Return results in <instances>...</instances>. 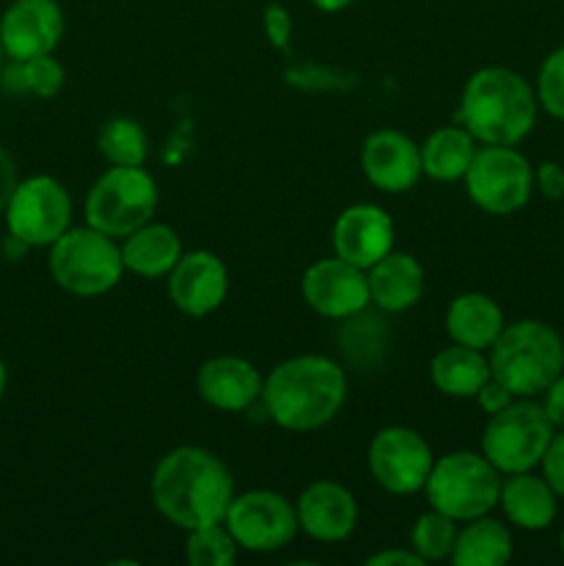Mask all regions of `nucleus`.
<instances>
[{"label": "nucleus", "instance_id": "f257e3e1", "mask_svg": "<svg viewBox=\"0 0 564 566\" xmlns=\"http://www.w3.org/2000/svg\"><path fill=\"white\" fill-rule=\"evenodd\" d=\"M149 495L160 517L188 534L202 525L224 523L236 481L216 453L182 446L160 459L149 479Z\"/></svg>", "mask_w": 564, "mask_h": 566}, {"label": "nucleus", "instance_id": "f03ea898", "mask_svg": "<svg viewBox=\"0 0 564 566\" xmlns=\"http://www.w3.org/2000/svg\"><path fill=\"white\" fill-rule=\"evenodd\" d=\"M263 412L293 434L324 429L346 403V370L321 354H302L276 365L263 379Z\"/></svg>", "mask_w": 564, "mask_h": 566}, {"label": "nucleus", "instance_id": "7ed1b4c3", "mask_svg": "<svg viewBox=\"0 0 564 566\" xmlns=\"http://www.w3.org/2000/svg\"><path fill=\"white\" fill-rule=\"evenodd\" d=\"M536 92L506 66H484L464 83L459 122L490 147H518L536 125Z\"/></svg>", "mask_w": 564, "mask_h": 566}, {"label": "nucleus", "instance_id": "20e7f679", "mask_svg": "<svg viewBox=\"0 0 564 566\" xmlns=\"http://www.w3.org/2000/svg\"><path fill=\"white\" fill-rule=\"evenodd\" d=\"M492 379L514 398H534L564 370V343L553 326L525 318L503 326L490 346Z\"/></svg>", "mask_w": 564, "mask_h": 566}, {"label": "nucleus", "instance_id": "39448f33", "mask_svg": "<svg viewBox=\"0 0 564 566\" xmlns=\"http://www.w3.org/2000/svg\"><path fill=\"white\" fill-rule=\"evenodd\" d=\"M424 492L429 509L448 514L457 523H468L484 517L498 506L501 473L492 468L484 453L453 451L435 459Z\"/></svg>", "mask_w": 564, "mask_h": 566}, {"label": "nucleus", "instance_id": "423d86ee", "mask_svg": "<svg viewBox=\"0 0 564 566\" xmlns=\"http://www.w3.org/2000/svg\"><path fill=\"white\" fill-rule=\"evenodd\" d=\"M50 274L55 285L64 287L72 296H103L114 291L125 274L122 247H116V238L88 224L77 230L70 227L50 247Z\"/></svg>", "mask_w": 564, "mask_h": 566}, {"label": "nucleus", "instance_id": "0eeeda50", "mask_svg": "<svg viewBox=\"0 0 564 566\" xmlns=\"http://www.w3.org/2000/svg\"><path fill=\"white\" fill-rule=\"evenodd\" d=\"M158 208V182L144 166H111L86 197V224L105 235L127 238Z\"/></svg>", "mask_w": 564, "mask_h": 566}, {"label": "nucleus", "instance_id": "6e6552de", "mask_svg": "<svg viewBox=\"0 0 564 566\" xmlns=\"http://www.w3.org/2000/svg\"><path fill=\"white\" fill-rule=\"evenodd\" d=\"M553 431L556 426L547 420L542 403L514 398L506 409L490 415V423L481 434V453L501 475L529 473L540 468Z\"/></svg>", "mask_w": 564, "mask_h": 566}, {"label": "nucleus", "instance_id": "1a4fd4ad", "mask_svg": "<svg viewBox=\"0 0 564 566\" xmlns=\"http://www.w3.org/2000/svg\"><path fill=\"white\" fill-rule=\"evenodd\" d=\"M462 180L476 208L490 216L518 213L534 191V169L529 158L514 147L484 144L476 149Z\"/></svg>", "mask_w": 564, "mask_h": 566}, {"label": "nucleus", "instance_id": "9d476101", "mask_svg": "<svg viewBox=\"0 0 564 566\" xmlns=\"http://www.w3.org/2000/svg\"><path fill=\"white\" fill-rule=\"evenodd\" d=\"M3 213L9 235L31 249L53 247L72 224V199L55 177L33 175L17 182Z\"/></svg>", "mask_w": 564, "mask_h": 566}, {"label": "nucleus", "instance_id": "9b49d317", "mask_svg": "<svg viewBox=\"0 0 564 566\" xmlns=\"http://www.w3.org/2000/svg\"><path fill=\"white\" fill-rule=\"evenodd\" d=\"M238 547L249 553L282 551L299 534L296 503L271 490H249L232 497L224 517Z\"/></svg>", "mask_w": 564, "mask_h": 566}, {"label": "nucleus", "instance_id": "f8f14e48", "mask_svg": "<svg viewBox=\"0 0 564 566\" xmlns=\"http://www.w3.org/2000/svg\"><path fill=\"white\" fill-rule=\"evenodd\" d=\"M435 453L429 442L409 426H385L368 446V470L390 495H415L426 486Z\"/></svg>", "mask_w": 564, "mask_h": 566}, {"label": "nucleus", "instance_id": "ddd939ff", "mask_svg": "<svg viewBox=\"0 0 564 566\" xmlns=\"http://www.w3.org/2000/svg\"><path fill=\"white\" fill-rule=\"evenodd\" d=\"M302 296L310 310L332 321H346L370 304L368 271L343 258L315 260L302 276Z\"/></svg>", "mask_w": 564, "mask_h": 566}, {"label": "nucleus", "instance_id": "4468645a", "mask_svg": "<svg viewBox=\"0 0 564 566\" xmlns=\"http://www.w3.org/2000/svg\"><path fill=\"white\" fill-rule=\"evenodd\" d=\"M64 36L59 0H14L0 17V42L9 59L28 61L53 53Z\"/></svg>", "mask_w": 564, "mask_h": 566}, {"label": "nucleus", "instance_id": "2eb2a0df", "mask_svg": "<svg viewBox=\"0 0 564 566\" xmlns=\"http://www.w3.org/2000/svg\"><path fill=\"white\" fill-rule=\"evenodd\" d=\"M230 291V274L219 254L208 249L182 252L175 269L169 271V298L182 315L205 318L224 304Z\"/></svg>", "mask_w": 564, "mask_h": 566}, {"label": "nucleus", "instance_id": "dca6fc26", "mask_svg": "<svg viewBox=\"0 0 564 566\" xmlns=\"http://www.w3.org/2000/svg\"><path fill=\"white\" fill-rule=\"evenodd\" d=\"M393 241H396V227L390 213L379 205H352L337 216L332 230V247L337 258L365 271L393 252Z\"/></svg>", "mask_w": 564, "mask_h": 566}, {"label": "nucleus", "instance_id": "f3484780", "mask_svg": "<svg viewBox=\"0 0 564 566\" xmlns=\"http://www.w3.org/2000/svg\"><path fill=\"white\" fill-rule=\"evenodd\" d=\"M365 180L385 193H404L424 177L420 147L398 130H376L359 153Z\"/></svg>", "mask_w": 564, "mask_h": 566}, {"label": "nucleus", "instance_id": "a211bd4d", "mask_svg": "<svg viewBox=\"0 0 564 566\" xmlns=\"http://www.w3.org/2000/svg\"><path fill=\"white\" fill-rule=\"evenodd\" d=\"M299 531L315 542H343L354 534L359 520L357 501L337 481H313L296 501Z\"/></svg>", "mask_w": 564, "mask_h": 566}, {"label": "nucleus", "instance_id": "6ab92c4d", "mask_svg": "<svg viewBox=\"0 0 564 566\" xmlns=\"http://www.w3.org/2000/svg\"><path fill=\"white\" fill-rule=\"evenodd\" d=\"M197 392L219 412H247L263 396V376L243 357H210L197 374Z\"/></svg>", "mask_w": 564, "mask_h": 566}, {"label": "nucleus", "instance_id": "aec40b11", "mask_svg": "<svg viewBox=\"0 0 564 566\" xmlns=\"http://www.w3.org/2000/svg\"><path fill=\"white\" fill-rule=\"evenodd\" d=\"M424 285V269L407 252H387L368 269L370 302L385 313H407L420 302Z\"/></svg>", "mask_w": 564, "mask_h": 566}, {"label": "nucleus", "instance_id": "412c9836", "mask_svg": "<svg viewBox=\"0 0 564 566\" xmlns=\"http://www.w3.org/2000/svg\"><path fill=\"white\" fill-rule=\"evenodd\" d=\"M558 495L542 475L512 473L501 481V497L498 506L503 509L506 520L523 531H545L556 520Z\"/></svg>", "mask_w": 564, "mask_h": 566}, {"label": "nucleus", "instance_id": "4be33fe9", "mask_svg": "<svg viewBox=\"0 0 564 566\" xmlns=\"http://www.w3.org/2000/svg\"><path fill=\"white\" fill-rule=\"evenodd\" d=\"M122 241H125L122 243V263H125V271L144 276V280L169 276L177 260L182 258L180 235L166 224L147 221V224L138 227L136 232H130Z\"/></svg>", "mask_w": 564, "mask_h": 566}, {"label": "nucleus", "instance_id": "5701e85b", "mask_svg": "<svg viewBox=\"0 0 564 566\" xmlns=\"http://www.w3.org/2000/svg\"><path fill=\"white\" fill-rule=\"evenodd\" d=\"M503 326H506L503 310L487 293H462L453 298L446 313V329L451 340L479 352H490Z\"/></svg>", "mask_w": 564, "mask_h": 566}, {"label": "nucleus", "instance_id": "b1692460", "mask_svg": "<svg viewBox=\"0 0 564 566\" xmlns=\"http://www.w3.org/2000/svg\"><path fill=\"white\" fill-rule=\"evenodd\" d=\"M429 376L431 385H435L442 396L476 398V392L492 379V370L484 352L462 346V343H453V346L442 348V352H437L435 357H431Z\"/></svg>", "mask_w": 564, "mask_h": 566}, {"label": "nucleus", "instance_id": "393cba45", "mask_svg": "<svg viewBox=\"0 0 564 566\" xmlns=\"http://www.w3.org/2000/svg\"><path fill=\"white\" fill-rule=\"evenodd\" d=\"M512 558V531L492 517L468 520L453 542V566H503Z\"/></svg>", "mask_w": 564, "mask_h": 566}, {"label": "nucleus", "instance_id": "a878e982", "mask_svg": "<svg viewBox=\"0 0 564 566\" xmlns=\"http://www.w3.org/2000/svg\"><path fill=\"white\" fill-rule=\"evenodd\" d=\"M476 144L479 142H476L462 125L440 127V130L429 133V138L420 144V164H424V175L437 182L462 180L470 160H473L476 149H479Z\"/></svg>", "mask_w": 564, "mask_h": 566}, {"label": "nucleus", "instance_id": "bb28decb", "mask_svg": "<svg viewBox=\"0 0 564 566\" xmlns=\"http://www.w3.org/2000/svg\"><path fill=\"white\" fill-rule=\"evenodd\" d=\"M97 149L111 166H144L149 153V142L144 127L136 119L116 116L105 122L97 136Z\"/></svg>", "mask_w": 564, "mask_h": 566}, {"label": "nucleus", "instance_id": "cd10ccee", "mask_svg": "<svg viewBox=\"0 0 564 566\" xmlns=\"http://www.w3.org/2000/svg\"><path fill=\"white\" fill-rule=\"evenodd\" d=\"M457 534H459L457 520L429 509V512L418 517L412 534H409V542H412V551L424 558V564L442 562V558H451Z\"/></svg>", "mask_w": 564, "mask_h": 566}, {"label": "nucleus", "instance_id": "c85d7f7f", "mask_svg": "<svg viewBox=\"0 0 564 566\" xmlns=\"http://www.w3.org/2000/svg\"><path fill=\"white\" fill-rule=\"evenodd\" d=\"M238 556V545L224 523L202 525L188 531L186 558L191 566H230Z\"/></svg>", "mask_w": 564, "mask_h": 566}, {"label": "nucleus", "instance_id": "c756f323", "mask_svg": "<svg viewBox=\"0 0 564 566\" xmlns=\"http://www.w3.org/2000/svg\"><path fill=\"white\" fill-rule=\"evenodd\" d=\"M385 337L387 332L385 326H382V318L365 315L363 310V313L352 315V318H346V324H343V354H346V359H352L354 365L376 363V354L385 348Z\"/></svg>", "mask_w": 564, "mask_h": 566}, {"label": "nucleus", "instance_id": "7c9ffc66", "mask_svg": "<svg viewBox=\"0 0 564 566\" xmlns=\"http://www.w3.org/2000/svg\"><path fill=\"white\" fill-rule=\"evenodd\" d=\"M536 103L556 119H564V48L553 50L536 75Z\"/></svg>", "mask_w": 564, "mask_h": 566}, {"label": "nucleus", "instance_id": "2f4dec72", "mask_svg": "<svg viewBox=\"0 0 564 566\" xmlns=\"http://www.w3.org/2000/svg\"><path fill=\"white\" fill-rule=\"evenodd\" d=\"M22 72H25V94L36 97H55L66 77L64 66L53 59V53L22 61Z\"/></svg>", "mask_w": 564, "mask_h": 566}, {"label": "nucleus", "instance_id": "473e14b6", "mask_svg": "<svg viewBox=\"0 0 564 566\" xmlns=\"http://www.w3.org/2000/svg\"><path fill=\"white\" fill-rule=\"evenodd\" d=\"M263 28H265V36H269L271 48H276V50L291 48L293 20H291V11H288L285 6H282V3L265 6Z\"/></svg>", "mask_w": 564, "mask_h": 566}, {"label": "nucleus", "instance_id": "72a5a7b5", "mask_svg": "<svg viewBox=\"0 0 564 566\" xmlns=\"http://www.w3.org/2000/svg\"><path fill=\"white\" fill-rule=\"evenodd\" d=\"M540 468H542V479L553 486V492H556L558 497H564V429L558 431V434L553 431Z\"/></svg>", "mask_w": 564, "mask_h": 566}, {"label": "nucleus", "instance_id": "f704fd0d", "mask_svg": "<svg viewBox=\"0 0 564 566\" xmlns=\"http://www.w3.org/2000/svg\"><path fill=\"white\" fill-rule=\"evenodd\" d=\"M534 186L545 199H562L564 197V169L556 160H545L536 166L534 171Z\"/></svg>", "mask_w": 564, "mask_h": 566}, {"label": "nucleus", "instance_id": "c9c22d12", "mask_svg": "<svg viewBox=\"0 0 564 566\" xmlns=\"http://www.w3.org/2000/svg\"><path fill=\"white\" fill-rule=\"evenodd\" d=\"M476 401H479L481 412L495 415V412H501V409H506L509 403L514 401V396L501 385V381L490 379L479 392H476Z\"/></svg>", "mask_w": 564, "mask_h": 566}, {"label": "nucleus", "instance_id": "e433bc0d", "mask_svg": "<svg viewBox=\"0 0 564 566\" xmlns=\"http://www.w3.org/2000/svg\"><path fill=\"white\" fill-rule=\"evenodd\" d=\"M542 409L556 429H564V370L542 392Z\"/></svg>", "mask_w": 564, "mask_h": 566}, {"label": "nucleus", "instance_id": "4c0bfd02", "mask_svg": "<svg viewBox=\"0 0 564 566\" xmlns=\"http://www.w3.org/2000/svg\"><path fill=\"white\" fill-rule=\"evenodd\" d=\"M17 166L14 160H11V155L6 153L3 147H0V213L6 210V205H9L11 193H14L17 188Z\"/></svg>", "mask_w": 564, "mask_h": 566}, {"label": "nucleus", "instance_id": "58836bf2", "mask_svg": "<svg viewBox=\"0 0 564 566\" xmlns=\"http://www.w3.org/2000/svg\"><path fill=\"white\" fill-rule=\"evenodd\" d=\"M368 564L370 566H393V564L424 566V558H420L415 551H382L376 553V556H370Z\"/></svg>", "mask_w": 564, "mask_h": 566}, {"label": "nucleus", "instance_id": "ea45409f", "mask_svg": "<svg viewBox=\"0 0 564 566\" xmlns=\"http://www.w3.org/2000/svg\"><path fill=\"white\" fill-rule=\"evenodd\" d=\"M28 249H31V247H28V243H22L20 238L6 235V241H3V254H6V258H9V260H20L22 254L28 252Z\"/></svg>", "mask_w": 564, "mask_h": 566}, {"label": "nucleus", "instance_id": "a19ab883", "mask_svg": "<svg viewBox=\"0 0 564 566\" xmlns=\"http://www.w3.org/2000/svg\"><path fill=\"white\" fill-rule=\"evenodd\" d=\"M310 3H313L318 11H324V14H337V11L348 9L354 0H310Z\"/></svg>", "mask_w": 564, "mask_h": 566}, {"label": "nucleus", "instance_id": "79ce46f5", "mask_svg": "<svg viewBox=\"0 0 564 566\" xmlns=\"http://www.w3.org/2000/svg\"><path fill=\"white\" fill-rule=\"evenodd\" d=\"M6 385H9V370H6V363L0 359V401H3L6 396Z\"/></svg>", "mask_w": 564, "mask_h": 566}, {"label": "nucleus", "instance_id": "37998d69", "mask_svg": "<svg viewBox=\"0 0 564 566\" xmlns=\"http://www.w3.org/2000/svg\"><path fill=\"white\" fill-rule=\"evenodd\" d=\"M3 59H6V50H3V42H0V66H3Z\"/></svg>", "mask_w": 564, "mask_h": 566}, {"label": "nucleus", "instance_id": "c03bdc74", "mask_svg": "<svg viewBox=\"0 0 564 566\" xmlns=\"http://www.w3.org/2000/svg\"><path fill=\"white\" fill-rule=\"evenodd\" d=\"M558 545H562V553H564V531H562V539H558Z\"/></svg>", "mask_w": 564, "mask_h": 566}]
</instances>
